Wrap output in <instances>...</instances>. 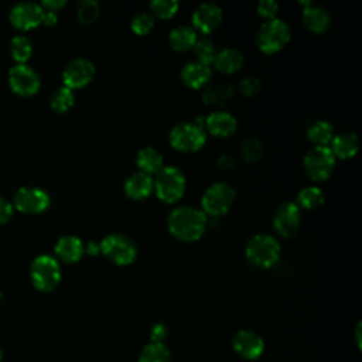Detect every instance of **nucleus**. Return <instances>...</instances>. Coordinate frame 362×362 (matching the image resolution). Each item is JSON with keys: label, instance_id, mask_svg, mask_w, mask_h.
Segmentation results:
<instances>
[{"label": "nucleus", "instance_id": "1", "mask_svg": "<svg viewBox=\"0 0 362 362\" xmlns=\"http://www.w3.org/2000/svg\"><path fill=\"white\" fill-rule=\"evenodd\" d=\"M170 232L185 242L201 238L206 228V215L202 209L191 205H180L170 211L167 218Z\"/></svg>", "mask_w": 362, "mask_h": 362}, {"label": "nucleus", "instance_id": "2", "mask_svg": "<svg viewBox=\"0 0 362 362\" xmlns=\"http://www.w3.org/2000/svg\"><path fill=\"white\" fill-rule=\"evenodd\" d=\"M153 181L157 197L165 202H174L181 198L187 187L185 174L175 165H163Z\"/></svg>", "mask_w": 362, "mask_h": 362}, {"label": "nucleus", "instance_id": "3", "mask_svg": "<svg viewBox=\"0 0 362 362\" xmlns=\"http://www.w3.org/2000/svg\"><path fill=\"white\" fill-rule=\"evenodd\" d=\"M290 40V27L281 18L266 20L256 33V44L266 54L281 49Z\"/></svg>", "mask_w": 362, "mask_h": 362}, {"label": "nucleus", "instance_id": "4", "mask_svg": "<svg viewBox=\"0 0 362 362\" xmlns=\"http://www.w3.org/2000/svg\"><path fill=\"white\" fill-rule=\"evenodd\" d=\"M280 243L269 233L253 235L246 245L247 259L260 267H269L274 264L280 257Z\"/></svg>", "mask_w": 362, "mask_h": 362}, {"label": "nucleus", "instance_id": "5", "mask_svg": "<svg viewBox=\"0 0 362 362\" xmlns=\"http://www.w3.org/2000/svg\"><path fill=\"white\" fill-rule=\"evenodd\" d=\"M30 277L38 290H54L61 281V267L58 260L49 255L37 256L30 266Z\"/></svg>", "mask_w": 362, "mask_h": 362}, {"label": "nucleus", "instance_id": "6", "mask_svg": "<svg viewBox=\"0 0 362 362\" xmlns=\"http://www.w3.org/2000/svg\"><path fill=\"white\" fill-rule=\"evenodd\" d=\"M99 246L100 252L116 264H129L137 256L136 242L124 233H109L103 238Z\"/></svg>", "mask_w": 362, "mask_h": 362}, {"label": "nucleus", "instance_id": "7", "mask_svg": "<svg viewBox=\"0 0 362 362\" xmlns=\"http://www.w3.org/2000/svg\"><path fill=\"white\" fill-rule=\"evenodd\" d=\"M173 147L181 151H195L204 146L206 133L195 122H180L174 124L168 134Z\"/></svg>", "mask_w": 362, "mask_h": 362}, {"label": "nucleus", "instance_id": "8", "mask_svg": "<svg viewBox=\"0 0 362 362\" xmlns=\"http://www.w3.org/2000/svg\"><path fill=\"white\" fill-rule=\"evenodd\" d=\"M303 165L311 180L321 181L331 175L335 167V156L328 146H314L305 153Z\"/></svg>", "mask_w": 362, "mask_h": 362}, {"label": "nucleus", "instance_id": "9", "mask_svg": "<svg viewBox=\"0 0 362 362\" xmlns=\"http://www.w3.org/2000/svg\"><path fill=\"white\" fill-rule=\"evenodd\" d=\"M235 201V189L228 182H214L211 184L201 199L202 208L211 215H221L229 211Z\"/></svg>", "mask_w": 362, "mask_h": 362}, {"label": "nucleus", "instance_id": "10", "mask_svg": "<svg viewBox=\"0 0 362 362\" xmlns=\"http://www.w3.org/2000/svg\"><path fill=\"white\" fill-rule=\"evenodd\" d=\"M11 204L21 212L40 214L49 206L51 198L48 192L40 187L24 185L14 192Z\"/></svg>", "mask_w": 362, "mask_h": 362}, {"label": "nucleus", "instance_id": "11", "mask_svg": "<svg viewBox=\"0 0 362 362\" xmlns=\"http://www.w3.org/2000/svg\"><path fill=\"white\" fill-rule=\"evenodd\" d=\"M8 83L16 93L30 96L40 89L41 78L33 66L27 64H14L8 71Z\"/></svg>", "mask_w": 362, "mask_h": 362}, {"label": "nucleus", "instance_id": "12", "mask_svg": "<svg viewBox=\"0 0 362 362\" xmlns=\"http://www.w3.org/2000/svg\"><path fill=\"white\" fill-rule=\"evenodd\" d=\"M95 64L86 57L72 58L62 71L64 85L74 89L88 85L95 75Z\"/></svg>", "mask_w": 362, "mask_h": 362}, {"label": "nucleus", "instance_id": "13", "mask_svg": "<svg viewBox=\"0 0 362 362\" xmlns=\"http://www.w3.org/2000/svg\"><path fill=\"white\" fill-rule=\"evenodd\" d=\"M273 226L281 236H291L301 223V212L296 202L284 201L273 212Z\"/></svg>", "mask_w": 362, "mask_h": 362}, {"label": "nucleus", "instance_id": "14", "mask_svg": "<svg viewBox=\"0 0 362 362\" xmlns=\"http://www.w3.org/2000/svg\"><path fill=\"white\" fill-rule=\"evenodd\" d=\"M44 8L35 1H20L8 13L11 24L20 30H31L42 23Z\"/></svg>", "mask_w": 362, "mask_h": 362}, {"label": "nucleus", "instance_id": "15", "mask_svg": "<svg viewBox=\"0 0 362 362\" xmlns=\"http://www.w3.org/2000/svg\"><path fill=\"white\" fill-rule=\"evenodd\" d=\"M222 8L214 1H204L195 7L192 11V25L204 34L214 31L222 21Z\"/></svg>", "mask_w": 362, "mask_h": 362}, {"label": "nucleus", "instance_id": "16", "mask_svg": "<svg viewBox=\"0 0 362 362\" xmlns=\"http://www.w3.org/2000/svg\"><path fill=\"white\" fill-rule=\"evenodd\" d=\"M233 349L246 359H256L262 355L264 344L263 339L249 329H242L235 334L232 341Z\"/></svg>", "mask_w": 362, "mask_h": 362}, {"label": "nucleus", "instance_id": "17", "mask_svg": "<svg viewBox=\"0 0 362 362\" xmlns=\"http://www.w3.org/2000/svg\"><path fill=\"white\" fill-rule=\"evenodd\" d=\"M205 127L208 129L209 133H212L215 136L226 137L236 130L238 120L229 112L215 110V112H211L205 117Z\"/></svg>", "mask_w": 362, "mask_h": 362}, {"label": "nucleus", "instance_id": "18", "mask_svg": "<svg viewBox=\"0 0 362 362\" xmlns=\"http://www.w3.org/2000/svg\"><path fill=\"white\" fill-rule=\"evenodd\" d=\"M303 21L311 31L322 33L329 28L332 17L328 8H325L321 4H314L313 1H310L308 4H305L303 10Z\"/></svg>", "mask_w": 362, "mask_h": 362}, {"label": "nucleus", "instance_id": "19", "mask_svg": "<svg viewBox=\"0 0 362 362\" xmlns=\"http://www.w3.org/2000/svg\"><path fill=\"white\" fill-rule=\"evenodd\" d=\"M154 188L151 174L144 171H134L124 180V192L134 199H143L150 195Z\"/></svg>", "mask_w": 362, "mask_h": 362}, {"label": "nucleus", "instance_id": "20", "mask_svg": "<svg viewBox=\"0 0 362 362\" xmlns=\"http://www.w3.org/2000/svg\"><path fill=\"white\" fill-rule=\"evenodd\" d=\"M211 68L209 65L195 59V61H188L182 69H181V79L184 81L185 85L191 88H201L205 85L209 78H211Z\"/></svg>", "mask_w": 362, "mask_h": 362}, {"label": "nucleus", "instance_id": "21", "mask_svg": "<svg viewBox=\"0 0 362 362\" xmlns=\"http://www.w3.org/2000/svg\"><path fill=\"white\" fill-rule=\"evenodd\" d=\"M85 252L83 242L75 235H64L55 243V253L64 262H76Z\"/></svg>", "mask_w": 362, "mask_h": 362}, {"label": "nucleus", "instance_id": "22", "mask_svg": "<svg viewBox=\"0 0 362 362\" xmlns=\"http://www.w3.org/2000/svg\"><path fill=\"white\" fill-rule=\"evenodd\" d=\"M212 62L218 71L225 72V74H232L242 68V65L245 62V57L239 49L226 47V48L216 51Z\"/></svg>", "mask_w": 362, "mask_h": 362}, {"label": "nucleus", "instance_id": "23", "mask_svg": "<svg viewBox=\"0 0 362 362\" xmlns=\"http://www.w3.org/2000/svg\"><path fill=\"white\" fill-rule=\"evenodd\" d=\"M331 151L339 158H349L356 154L359 148V137L354 132H341L334 134L331 140Z\"/></svg>", "mask_w": 362, "mask_h": 362}, {"label": "nucleus", "instance_id": "24", "mask_svg": "<svg viewBox=\"0 0 362 362\" xmlns=\"http://www.w3.org/2000/svg\"><path fill=\"white\" fill-rule=\"evenodd\" d=\"M233 86L228 82H215L204 88L202 99L206 105L222 106L233 98Z\"/></svg>", "mask_w": 362, "mask_h": 362}, {"label": "nucleus", "instance_id": "25", "mask_svg": "<svg viewBox=\"0 0 362 362\" xmlns=\"http://www.w3.org/2000/svg\"><path fill=\"white\" fill-rule=\"evenodd\" d=\"M170 45L177 51H185L194 47L197 41V31L192 25L178 24L168 34Z\"/></svg>", "mask_w": 362, "mask_h": 362}, {"label": "nucleus", "instance_id": "26", "mask_svg": "<svg viewBox=\"0 0 362 362\" xmlns=\"http://www.w3.org/2000/svg\"><path fill=\"white\" fill-rule=\"evenodd\" d=\"M136 161L141 171L147 174L157 173L163 167V154L157 148L147 146L137 151Z\"/></svg>", "mask_w": 362, "mask_h": 362}, {"label": "nucleus", "instance_id": "27", "mask_svg": "<svg viewBox=\"0 0 362 362\" xmlns=\"http://www.w3.org/2000/svg\"><path fill=\"white\" fill-rule=\"evenodd\" d=\"M334 134V126L324 119L314 120L307 129V136L315 146H328Z\"/></svg>", "mask_w": 362, "mask_h": 362}, {"label": "nucleus", "instance_id": "28", "mask_svg": "<svg viewBox=\"0 0 362 362\" xmlns=\"http://www.w3.org/2000/svg\"><path fill=\"white\" fill-rule=\"evenodd\" d=\"M324 199H325V197H324V192L320 187L305 185L298 191L296 204L298 205V208L313 209V208L320 206L324 202Z\"/></svg>", "mask_w": 362, "mask_h": 362}, {"label": "nucleus", "instance_id": "29", "mask_svg": "<svg viewBox=\"0 0 362 362\" xmlns=\"http://www.w3.org/2000/svg\"><path fill=\"white\" fill-rule=\"evenodd\" d=\"M10 54L17 64H25L33 54V42L27 35L17 34L10 40Z\"/></svg>", "mask_w": 362, "mask_h": 362}, {"label": "nucleus", "instance_id": "30", "mask_svg": "<svg viewBox=\"0 0 362 362\" xmlns=\"http://www.w3.org/2000/svg\"><path fill=\"white\" fill-rule=\"evenodd\" d=\"M75 102V95L72 92L71 88L62 85L59 88H57L52 95H51V99H49V103H51V107L58 112V113H64L66 110H69L72 107Z\"/></svg>", "mask_w": 362, "mask_h": 362}, {"label": "nucleus", "instance_id": "31", "mask_svg": "<svg viewBox=\"0 0 362 362\" xmlns=\"http://www.w3.org/2000/svg\"><path fill=\"white\" fill-rule=\"evenodd\" d=\"M139 362H170V351L163 342H151L143 348Z\"/></svg>", "mask_w": 362, "mask_h": 362}, {"label": "nucleus", "instance_id": "32", "mask_svg": "<svg viewBox=\"0 0 362 362\" xmlns=\"http://www.w3.org/2000/svg\"><path fill=\"white\" fill-rule=\"evenodd\" d=\"M100 11V4L96 0H81L76 6V16L81 23L90 24L96 20Z\"/></svg>", "mask_w": 362, "mask_h": 362}, {"label": "nucleus", "instance_id": "33", "mask_svg": "<svg viewBox=\"0 0 362 362\" xmlns=\"http://www.w3.org/2000/svg\"><path fill=\"white\" fill-rule=\"evenodd\" d=\"M194 52H195L198 61L209 65L215 58L216 48L209 38L202 37V38H197V41L194 44Z\"/></svg>", "mask_w": 362, "mask_h": 362}, {"label": "nucleus", "instance_id": "34", "mask_svg": "<svg viewBox=\"0 0 362 362\" xmlns=\"http://www.w3.org/2000/svg\"><path fill=\"white\" fill-rule=\"evenodd\" d=\"M263 153V143L255 137V136H249L242 141L240 146V154L245 160L247 161H255L257 158H260Z\"/></svg>", "mask_w": 362, "mask_h": 362}, {"label": "nucleus", "instance_id": "35", "mask_svg": "<svg viewBox=\"0 0 362 362\" xmlns=\"http://www.w3.org/2000/svg\"><path fill=\"white\" fill-rule=\"evenodd\" d=\"M154 25V17L148 11H140L133 16L130 21V27L136 34H147Z\"/></svg>", "mask_w": 362, "mask_h": 362}, {"label": "nucleus", "instance_id": "36", "mask_svg": "<svg viewBox=\"0 0 362 362\" xmlns=\"http://www.w3.org/2000/svg\"><path fill=\"white\" fill-rule=\"evenodd\" d=\"M178 0H153L150 3V10L160 18H168L178 10Z\"/></svg>", "mask_w": 362, "mask_h": 362}, {"label": "nucleus", "instance_id": "37", "mask_svg": "<svg viewBox=\"0 0 362 362\" xmlns=\"http://www.w3.org/2000/svg\"><path fill=\"white\" fill-rule=\"evenodd\" d=\"M260 88H262V82L257 76H245L239 82V90L247 96L256 95L260 90Z\"/></svg>", "mask_w": 362, "mask_h": 362}, {"label": "nucleus", "instance_id": "38", "mask_svg": "<svg viewBox=\"0 0 362 362\" xmlns=\"http://www.w3.org/2000/svg\"><path fill=\"white\" fill-rule=\"evenodd\" d=\"M257 14H260L264 18H274L279 10V3L274 0H260L256 6Z\"/></svg>", "mask_w": 362, "mask_h": 362}, {"label": "nucleus", "instance_id": "39", "mask_svg": "<svg viewBox=\"0 0 362 362\" xmlns=\"http://www.w3.org/2000/svg\"><path fill=\"white\" fill-rule=\"evenodd\" d=\"M13 212H14L13 204L0 195V223H6L13 216Z\"/></svg>", "mask_w": 362, "mask_h": 362}, {"label": "nucleus", "instance_id": "40", "mask_svg": "<svg viewBox=\"0 0 362 362\" xmlns=\"http://www.w3.org/2000/svg\"><path fill=\"white\" fill-rule=\"evenodd\" d=\"M165 335H167V328L163 322H157V324L153 325L151 332H150V337H151L153 342H163Z\"/></svg>", "mask_w": 362, "mask_h": 362}, {"label": "nucleus", "instance_id": "41", "mask_svg": "<svg viewBox=\"0 0 362 362\" xmlns=\"http://www.w3.org/2000/svg\"><path fill=\"white\" fill-rule=\"evenodd\" d=\"M235 157L229 153H223L218 157L216 160V165L221 168V170H230L233 165H235Z\"/></svg>", "mask_w": 362, "mask_h": 362}, {"label": "nucleus", "instance_id": "42", "mask_svg": "<svg viewBox=\"0 0 362 362\" xmlns=\"http://www.w3.org/2000/svg\"><path fill=\"white\" fill-rule=\"evenodd\" d=\"M65 0H44L41 3V7L45 10H51V11H57L58 8H61L62 6H65Z\"/></svg>", "mask_w": 362, "mask_h": 362}, {"label": "nucleus", "instance_id": "43", "mask_svg": "<svg viewBox=\"0 0 362 362\" xmlns=\"http://www.w3.org/2000/svg\"><path fill=\"white\" fill-rule=\"evenodd\" d=\"M58 21V14L57 11H51V10H45L42 13V23L47 25H54Z\"/></svg>", "mask_w": 362, "mask_h": 362}, {"label": "nucleus", "instance_id": "44", "mask_svg": "<svg viewBox=\"0 0 362 362\" xmlns=\"http://www.w3.org/2000/svg\"><path fill=\"white\" fill-rule=\"evenodd\" d=\"M85 252H88L89 255H96V253L100 252V246L98 243H95V242H89L88 246L85 247Z\"/></svg>", "mask_w": 362, "mask_h": 362}, {"label": "nucleus", "instance_id": "45", "mask_svg": "<svg viewBox=\"0 0 362 362\" xmlns=\"http://www.w3.org/2000/svg\"><path fill=\"white\" fill-rule=\"evenodd\" d=\"M1 359H3V349H1V346H0V362H1Z\"/></svg>", "mask_w": 362, "mask_h": 362}, {"label": "nucleus", "instance_id": "46", "mask_svg": "<svg viewBox=\"0 0 362 362\" xmlns=\"http://www.w3.org/2000/svg\"><path fill=\"white\" fill-rule=\"evenodd\" d=\"M1 298H3V296H1V293H0V301H1Z\"/></svg>", "mask_w": 362, "mask_h": 362}]
</instances>
